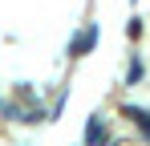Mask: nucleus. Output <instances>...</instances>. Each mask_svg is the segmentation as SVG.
<instances>
[{
  "label": "nucleus",
  "instance_id": "1",
  "mask_svg": "<svg viewBox=\"0 0 150 146\" xmlns=\"http://www.w3.org/2000/svg\"><path fill=\"white\" fill-rule=\"evenodd\" d=\"M85 142H89V146H105V122H101L98 114H93L89 126H85Z\"/></svg>",
  "mask_w": 150,
  "mask_h": 146
},
{
  "label": "nucleus",
  "instance_id": "2",
  "mask_svg": "<svg viewBox=\"0 0 150 146\" xmlns=\"http://www.w3.org/2000/svg\"><path fill=\"white\" fill-rule=\"evenodd\" d=\"M93 41H98V28H85V33L73 41V49H69V53H73V57H85V53L93 49Z\"/></svg>",
  "mask_w": 150,
  "mask_h": 146
},
{
  "label": "nucleus",
  "instance_id": "3",
  "mask_svg": "<svg viewBox=\"0 0 150 146\" xmlns=\"http://www.w3.org/2000/svg\"><path fill=\"white\" fill-rule=\"evenodd\" d=\"M126 118H134L138 126H142V134L150 138V114H146V110H138V106H126Z\"/></svg>",
  "mask_w": 150,
  "mask_h": 146
},
{
  "label": "nucleus",
  "instance_id": "4",
  "mask_svg": "<svg viewBox=\"0 0 150 146\" xmlns=\"http://www.w3.org/2000/svg\"><path fill=\"white\" fill-rule=\"evenodd\" d=\"M126 81H130V85H134V81H142V61H138V57L130 61V73H126Z\"/></svg>",
  "mask_w": 150,
  "mask_h": 146
},
{
  "label": "nucleus",
  "instance_id": "5",
  "mask_svg": "<svg viewBox=\"0 0 150 146\" xmlns=\"http://www.w3.org/2000/svg\"><path fill=\"white\" fill-rule=\"evenodd\" d=\"M126 37H130V41H138V37H142V21H138V16L126 24Z\"/></svg>",
  "mask_w": 150,
  "mask_h": 146
}]
</instances>
